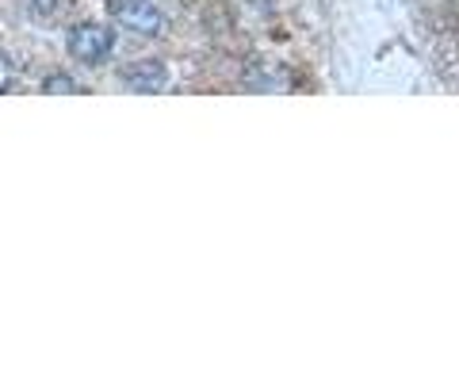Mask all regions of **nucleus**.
<instances>
[{"instance_id":"f257e3e1","label":"nucleus","mask_w":459,"mask_h":383,"mask_svg":"<svg viewBox=\"0 0 459 383\" xmlns=\"http://www.w3.org/2000/svg\"><path fill=\"white\" fill-rule=\"evenodd\" d=\"M111 50H115V35L108 31L104 23H77L74 31H69V54H74L77 62H84V65L108 62Z\"/></svg>"},{"instance_id":"f03ea898","label":"nucleus","mask_w":459,"mask_h":383,"mask_svg":"<svg viewBox=\"0 0 459 383\" xmlns=\"http://www.w3.org/2000/svg\"><path fill=\"white\" fill-rule=\"evenodd\" d=\"M111 16L115 23L134 35H157L165 27L161 8L150 4V0H111Z\"/></svg>"},{"instance_id":"7ed1b4c3","label":"nucleus","mask_w":459,"mask_h":383,"mask_svg":"<svg viewBox=\"0 0 459 383\" xmlns=\"http://www.w3.org/2000/svg\"><path fill=\"white\" fill-rule=\"evenodd\" d=\"M123 84L134 92H161L169 89V69L161 62H134L123 69Z\"/></svg>"},{"instance_id":"20e7f679","label":"nucleus","mask_w":459,"mask_h":383,"mask_svg":"<svg viewBox=\"0 0 459 383\" xmlns=\"http://www.w3.org/2000/svg\"><path fill=\"white\" fill-rule=\"evenodd\" d=\"M246 84L249 89H287V84H291V74H287L283 65H261V69H249V77H246Z\"/></svg>"},{"instance_id":"39448f33","label":"nucleus","mask_w":459,"mask_h":383,"mask_svg":"<svg viewBox=\"0 0 459 383\" xmlns=\"http://www.w3.org/2000/svg\"><path fill=\"white\" fill-rule=\"evenodd\" d=\"M27 8H31L35 20H50L54 8H57V0H27Z\"/></svg>"},{"instance_id":"423d86ee","label":"nucleus","mask_w":459,"mask_h":383,"mask_svg":"<svg viewBox=\"0 0 459 383\" xmlns=\"http://www.w3.org/2000/svg\"><path fill=\"white\" fill-rule=\"evenodd\" d=\"M77 84H69V81H62V77H54V81H47V92H74Z\"/></svg>"}]
</instances>
